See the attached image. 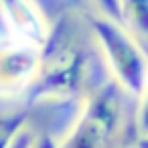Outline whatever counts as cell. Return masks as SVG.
I'll use <instances>...</instances> for the list:
<instances>
[{
    "label": "cell",
    "instance_id": "7",
    "mask_svg": "<svg viewBox=\"0 0 148 148\" xmlns=\"http://www.w3.org/2000/svg\"><path fill=\"white\" fill-rule=\"evenodd\" d=\"M27 112H2L0 114V148H10L14 138L27 128Z\"/></svg>",
    "mask_w": 148,
    "mask_h": 148
},
{
    "label": "cell",
    "instance_id": "10",
    "mask_svg": "<svg viewBox=\"0 0 148 148\" xmlns=\"http://www.w3.org/2000/svg\"><path fill=\"white\" fill-rule=\"evenodd\" d=\"M33 138H35V134H33L29 128H25V130L14 138V142H12V146H10V148H31Z\"/></svg>",
    "mask_w": 148,
    "mask_h": 148
},
{
    "label": "cell",
    "instance_id": "8",
    "mask_svg": "<svg viewBox=\"0 0 148 148\" xmlns=\"http://www.w3.org/2000/svg\"><path fill=\"white\" fill-rule=\"evenodd\" d=\"M95 2H97V6H99V10H101L103 16H108V18H112V21H116V23L122 25L118 0H95Z\"/></svg>",
    "mask_w": 148,
    "mask_h": 148
},
{
    "label": "cell",
    "instance_id": "2",
    "mask_svg": "<svg viewBox=\"0 0 148 148\" xmlns=\"http://www.w3.org/2000/svg\"><path fill=\"white\" fill-rule=\"evenodd\" d=\"M87 29L95 45L99 47L106 65L112 71V81L128 95L146 97V55L136 37H132L120 23L99 14L85 16Z\"/></svg>",
    "mask_w": 148,
    "mask_h": 148
},
{
    "label": "cell",
    "instance_id": "5",
    "mask_svg": "<svg viewBox=\"0 0 148 148\" xmlns=\"http://www.w3.org/2000/svg\"><path fill=\"white\" fill-rule=\"evenodd\" d=\"M0 14L8 27V37L37 49L45 43L51 23L35 0H0Z\"/></svg>",
    "mask_w": 148,
    "mask_h": 148
},
{
    "label": "cell",
    "instance_id": "3",
    "mask_svg": "<svg viewBox=\"0 0 148 148\" xmlns=\"http://www.w3.org/2000/svg\"><path fill=\"white\" fill-rule=\"evenodd\" d=\"M124 128V91L108 79L83 101L59 148H114Z\"/></svg>",
    "mask_w": 148,
    "mask_h": 148
},
{
    "label": "cell",
    "instance_id": "9",
    "mask_svg": "<svg viewBox=\"0 0 148 148\" xmlns=\"http://www.w3.org/2000/svg\"><path fill=\"white\" fill-rule=\"evenodd\" d=\"M31 148H59V146H57V140L49 132H41V134H37L33 138Z\"/></svg>",
    "mask_w": 148,
    "mask_h": 148
},
{
    "label": "cell",
    "instance_id": "6",
    "mask_svg": "<svg viewBox=\"0 0 148 148\" xmlns=\"http://www.w3.org/2000/svg\"><path fill=\"white\" fill-rule=\"evenodd\" d=\"M122 27L132 35H146L148 29V0H118Z\"/></svg>",
    "mask_w": 148,
    "mask_h": 148
},
{
    "label": "cell",
    "instance_id": "4",
    "mask_svg": "<svg viewBox=\"0 0 148 148\" xmlns=\"http://www.w3.org/2000/svg\"><path fill=\"white\" fill-rule=\"evenodd\" d=\"M39 49L12 37H0V97H14L35 79Z\"/></svg>",
    "mask_w": 148,
    "mask_h": 148
},
{
    "label": "cell",
    "instance_id": "1",
    "mask_svg": "<svg viewBox=\"0 0 148 148\" xmlns=\"http://www.w3.org/2000/svg\"><path fill=\"white\" fill-rule=\"evenodd\" d=\"M85 18L75 12L61 14L49 29L45 43L39 47V63L29 101H67L85 89L89 71V45Z\"/></svg>",
    "mask_w": 148,
    "mask_h": 148
}]
</instances>
